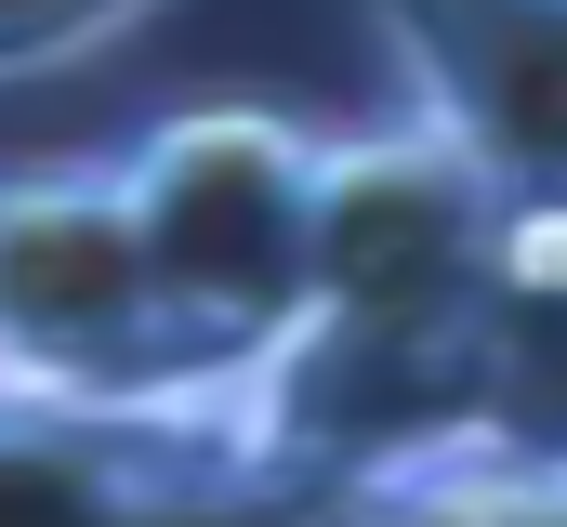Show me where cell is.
<instances>
[{
    "mask_svg": "<svg viewBox=\"0 0 567 527\" xmlns=\"http://www.w3.org/2000/svg\"><path fill=\"white\" fill-rule=\"evenodd\" d=\"M343 527H567V475H515V462H423V475L343 488Z\"/></svg>",
    "mask_w": 567,
    "mask_h": 527,
    "instance_id": "cell-5",
    "label": "cell"
},
{
    "mask_svg": "<svg viewBox=\"0 0 567 527\" xmlns=\"http://www.w3.org/2000/svg\"><path fill=\"white\" fill-rule=\"evenodd\" d=\"M172 0H0V93L13 80H66L93 53H120L133 27H158Z\"/></svg>",
    "mask_w": 567,
    "mask_h": 527,
    "instance_id": "cell-6",
    "label": "cell"
},
{
    "mask_svg": "<svg viewBox=\"0 0 567 527\" xmlns=\"http://www.w3.org/2000/svg\"><path fill=\"white\" fill-rule=\"evenodd\" d=\"M449 462L567 475V211H515V238L488 264L475 356H462V448Z\"/></svg>",
    "mask_w": 567,
    "mask_h": 527,
    "instance_id": "cell-4",
    "label": "cell"
},
{
    "mask_svg": "<svg viewBox=\"0 0 567 527\" xmlns=\"http://www.w3.org/2000/svg\"><path fill=\"white\" fill-rule=\"evenodd\" d=\"M120 211H133L145 251V303H158V343L172 370L212 383H251L303 330V277H317V172H330V132L290 120V106H172L145 120L120 158Z\"/></svg>",
    "mask_w": 567,
    "mask_h": 527,
    "instance_id": "cell-1",
    "label": "cell"
},
{
    "mask_svg": "<svg viewBox=\"0 0 567 527\" xmlns=\"http://www.w3.org/2000/svg\"><path fill=\"white\" fill-rule=\"evenodd\" d=\"M0 395L40 409H145L198 395L158 343L145 251L106 158H27L0 172Z\"/></svg>",
    "mask_w": 567,
    "mask_h": 527,
    "instance_id": "cell-2",
    "label": "cell"
},
{
    "mask_svg": "<svg viewBox=\"0 0 567 527\" xmlns=\"http://www.w3.org/2000/svg\"><path fill=\"white\" fill-rule=\"evenodd\" d=\"M396 93L515 211H567V0H370Z\"/></svg>",
    "mask_w": 567,
    "mask_h": 527,
    "instance_id": "cell-3",
    "label": "cell"
}]
</instances>
